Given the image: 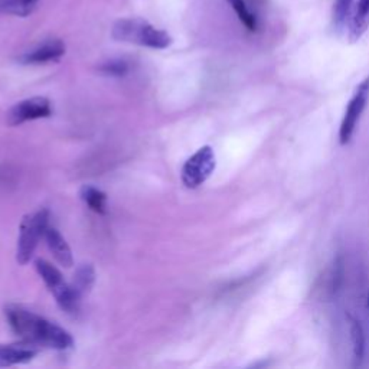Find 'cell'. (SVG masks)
I'll use <instances>...</instances> for the list:
<instances>
[{
	"label": "cell",
	"instance_id": "1",
	"mask_svg": "<svg viewBox=\"0 0 369 369\" xmlns=\"http://www.w3.org/2000/svg\"><path fill=\"white\" fill-rule=\"evenodd\" d=\"M5 316L12 332L19 336L21 341L58 350H66L74 346V339L70 332L22 306H6Z\"/></svg>",
	"mask_w": 369,
	"mask_h": 369
},
{
	"label": "cell",
	"instance_id": "2",
	"mask_svg": "<svg viewBox=\"0 0 369 369\" xmlns=\"http://www.w3.org/2000/svg\"><path fill=\"white\" fill-rule=\"evenodd\" d=\"M111 36L120 42L135 43L150 49H166L172 45V38L167 32L139 18L118 19L113 25Z\"/></svg>",
	"mask_w": 369,
	"mask_h": 369
},
{
	"label": "cell",
	"instance_id": "3",
	"mask_svg": "<svg viewBox=\"0 0 369 369\" xmlns=\"http://www.w3.org/2000/svg\"><path fill=\"white\" fill-rule=\"evenodd\" d=\"M35 267L43 283L53 294L61 309L71 315L77 313L80 311V303L83 296L73 287V284H68L64 280L63 274L45 260H36Z\"/></svg>",
	"mask_w": 369,
	"mask_h": 369
},
{
	"label": "cell",
	"instance_id": "4",
	"mask_svg": "<svg viewBox=\"0 0 369 369\" xmlns=\"http://www.w3.org/2000/svg\"><path fill=\"white\" fill-rule=\"evenodd\" d=\"M49 222V211L41 209L35 214H28L24 217L19 229L18 249H16V260L21 266H25L32 259L38 242L48 228Z\"/></svg>",
	"mask_w": 369,
	"mask_h": 369
},
{
	"label": "cell",
	"instance_id": "5",
	"mask_svg": "<svg viewBox=\"0 0 369 369\" xmlns=\"http://www.w3.org/2000/svg\"><path fill=\"white\" fill-rule=\"evenodd\" d=\"M215 153L211 146L201 147L182 167V182L187 188L197 189L204 184L215 170Z\"/></svg>",
	"mask_w": 369,
	"mask_h": 369
},
{
	"label": "cell",
	"instance_id": "6",
	"mask_svg": "<svg viewBox=\"0 0 369 369\" xmlns=\"http://www.w3.org/2000/svg\"><path fill=\"white\" fill-rule=\"evenodd\" d=\"M369 100V77L365 78L356 88L353 97L350 98L348 108L345 111L343 120L339 129V142L342 146L348 145L353 136L358 121Z\"/></svg>",
	"mask_w": 369,
	"mask_h": 369
},
{
	"label": "cell",
	"instance_id": "7",
	"mask_svg": "<svg viewBox=\"0 0 369 369\" xmlns=\"http://www.w3.org/2000/svg\"><path fill=\"white\" fill-rule=\"evenodd\" d=\"M52 104L45 97H32L14 105L8 113V125L21 126L26 121L48 118L52 115Z\"/></svg>",
	"mask_w": 369,
	"mask_h": 369
},
{
	"label": "cell",
	"instance_id": "8",
	"mask_svg": "<svg viewBox=\"0 0 369 369\" xmlns=\"http://www.w3.org/2000/svg\"><path fill=\"white\" fill-rule=\"evenodd\" d=\"M66 43L59 39H49L33 49L25 52L19 61L26 66H39L48 63H56L66 55Z\"/></svg>",
	"mask_w": 369,
	"mask_h": 369
},
{
	"label": "cell",
	"instance_id": "9",
	"mask_svg": "<svg viewBox=\"0 0 369 369\" xmlns=\"http://www.w3.org/2000/svg\"><path fill=\"white\" fill-rule=\"evenodd\" d=\"M39 352V346L22 341L21 343L0 345V368L31 362Z\"/></svg>",
	"mask_w": 369,
	"mask_h": 369
},
{
	"label": "cell",
	"instance_id": "10",
	"mask_svg": "<svg viewBox=\"0 0 369 369\" xmlns=\"http://www.w3.org/2000/svg\"><path fill=\"white\" fill-rule=\"evenodd\" d=\"M45 239L52 256L61 266H64L67 269L74 266V257L70 245L66 241V238L59 234L58 229L48 227L45 231Z\"/></svg>",
	"mask_w": 369,
	"mask_h": 369
},
{
	"label": "cell",
	"instance_id": "11",
	"mask_svg": "<svg viewBox=\"0 0 369 369\" xmlns=\"http://www.w3.org/2000/svg\"><path fill=\"white\" fill-rule=\"evenodd\" d=\"M369 28V0H358L349 19V39L359 41Z\"/></svg>",
	"mask_w": 369,
	"mask_h": 369
},
{
	"label": "cell",
	"instance_id": "12",
	"mask_svg": "<svg viewBox=\"0 0 369 369\" xmlns=\"http://www.w3.org/2000/svg\"><path fill=\"white\" fill-rule=\"evenodd\" d=\"M41 0H0V15L26 18L32 15Z\"/></svg>",
	"mask_w": 369,
	"mask_h": 369
},
{
	"label": "cell",
	"instance_id": "13",
	"mask_svg": "<svg viewBox=\"0 0 369 369\" xmlns=\"http://www.w3.org/2000/svg\"><path fill=\"white\" fill-rule=\"evenodd\" d=\"M80 197L87 204V207L95 214H107V195L103 191L90 187V184H85L80 192Z\"/></svg>",
	"mask_w": 369,
	"mask_h": 369
},
{
	"label": "cell",
	"instance_id": "14",
	"mask_svg": "<svg viewBox=\"0 0 369 369\" xmlns=\"http://www.w3.org/2000/svg\"><path fill=\"white\" fill-rule=\"evenodd\" d=\"M94 281H95V271L93 266L84 264L77 270L74 276L73 287L83 296L91 290V287L94 286Z\"/></svg>",
	"mask_w": 369,
	"mask_h": 369
},
{
	"label": "cell",
	"instance_id": "15",
	"mask_svg": "<svg viewBox=\"0 0 369 369\" xmlns=\"http://www.w3.org/2000/svg\"><path fill=\"white\" fill-rule=\"evenodd\" d=\"M227 2L231 5V8L234 9V12L237 14L239 22L247 28L250 32L257 31V18L254 16V14L249 9L245 0H227Z\"/></svg>",
	"mask_w": 369,
	"mask_h": 369
},
{
	"label": "cell",
	"instance_id": "16",
	"mask_svg": "<svg viewBox=\"0 0 369 369\" xmlns=\"http://www.w3.org/2000/svg\"><path fill=\"white\" fill-rule=\"evenodd\" d=\"M100 73L107 77H115L121 78L126 77L130 73V66L126 59H110L100 67Z\"/></svg>",
	"mask_w": 369,
	"mask_h": 369
},
{
	"label": "cell",
	"instance_id": "17",
	"mask_svg": "<svg viewBox=\"0 0 369 369\" xmlns=\"http://www.w3.org/2000/svg\"><path fill=\"white\" fill-rule=\"evenodd\" d=\"M352 4L353 0H336L335 2L333 19L338 29H342L349 22L352 14Z\"/></svg>",
	"mask_w": 369,
	"mask_h": 369
},
{
	"label": "cell",
	"instance_id": "18",
	"mask_svg": "<svg viewBox=\"0 0 369 369\" xmlns=\"http://www.w3.org/2000/svg\"><path fill=\"white\" fill-rule=\"evenodd\" d=\"M352 342H353V355H355V365H360V360L363 358V350H365V338H363V332H362V326L359 325V322L352 321Z\"/></svg>",
	"mask_w": 369,
	"mask_h": 369
}]
</instances>
